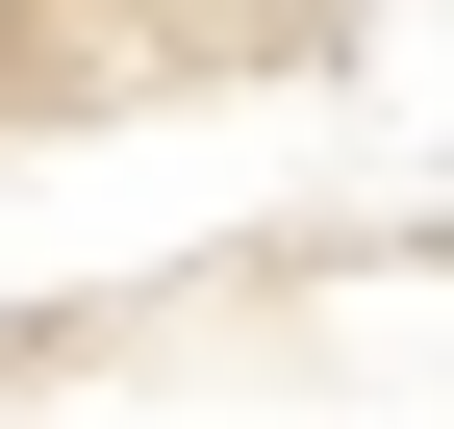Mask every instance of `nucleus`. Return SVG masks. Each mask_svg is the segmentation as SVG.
Masks as SVG:
<instances>
[{
    "mask_svg": "<svg viewBox=\"0 0 454 429\" xmlns=\"http://www.w3.org/2000/svg\"><path fill=\"white\" fill-rule=\"evenodd\" d=\"M0 26H26V0H0Z\"/></svg>",
    "mask_w": 454,
    "mask_h": 429,
    "instance_id": "f257e3e1",
    "label": "nucleus"
}]
</instances>
